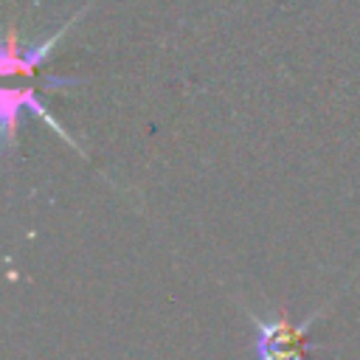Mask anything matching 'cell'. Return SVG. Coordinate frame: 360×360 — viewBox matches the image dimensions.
<instances>
[{
  "label": "cell",
  "instance_id": "obj_3",
  "mask_svg": "<svg viewBox=\"0 0 360 360\" xmlns=\"http://www.w3.org/2000/svg\"><path fill=\"white\" fill-rule=\"evenodd\" d=\"M22 112L37 115V118L45 121L68 146L79 149V143L59 127V121H56V118L48 112V107L39 101V96H37L34 87H3V93H0V121H3V143H6V149H11V146L17 143V124H20V115H22Z\"/></svg>",
  "mask_w": 360,
  "mask_h": 360
},
{
  "label": "cell",
  "instance_id": "obj_2",
  "mask_svg": "<svg viewBox=\"0 0 360 360\" xmlns=\"http://www.w3.org/2000/svg\"><path fill=\"white\" fill-rule=\"evenodd\" d=\"M90 3L93 0H87L70 20H65L53 34H48V37H42V39H37V42H31V45H22L20 42V34L14 31V25L6 31V39H3V51H0V73L3 76H34V70L42 65V62H48L51 59V53H53V48L62 42V37L84 17V11L90 8Z\"/></svg>",
  "mask_w": 360,
  "mask_h": 360
},
{
  "label": "cell",
  "instance_id": "obj_1",
  "mask_svg": "<svg viewBox=\"0 0 360 360\" xmlns=\"http://www.w3.org/2000/svg\"><path fill=\"white\" fill-rule=\"evenodd\" d=\"M329 301L323 307H318L312 315H307V321L292 323V318L278 309L270 318H259L250 307H242L248 321L256 329V360H307L304 346H307V335L312 329L315 321H321V315L326 312Z\"/></svg>",
  "mask_w": 360,
  "mask_h": 360
}]
</instances>
